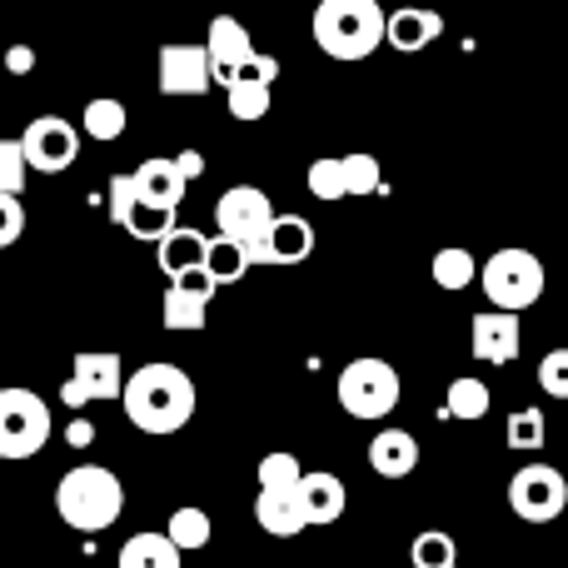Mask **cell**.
Segmentation results:
<instances>
[{
  "mask_svg": "<svg viewBox=\"0 0 568 568\" xmlns=\"http://www.w3.org/2000/svg\"><path fill=\"white\" fill-rule=\"evenodd\" d=\"M255 519H260V529L275 534V539H294V534L310 529V524H304V514H300V504H294V494H265V489H260Z\"/></svg>",
  "mask_w": 568,
  "mask_h": 568,
  "instance_id": "22",
  "label": "cell"
},
{
  "mask_svg": "<svg viewBox=\"0 0 568 568\" xmlns=\"http://www.w3.org/2000/svg\"><path fill=\"white\" fill-rule=\"evenodd\" d=\"M409 559H414V568H449V564H459V554H454L449 534L429 529V534H419V539H414Z\"/></svg>",
  "mask_w": 568,
  "mask_h": 568,
  "instance_id": "33",
  "label": "cell"
},
{
  "mask_svg": "<svg viewBox=\"0 0 568 568\" xmlns=\"http://www.w3.org/2000/svg\"><path fill=\"white\" fill-rule=\"evenodd\" d=\"M439 36H444L439 10H419V6H409V10H394V16L384 20V40H389V45L399 50V55L429 50Z\"/></svg>",
  "mask_w": 568,
  "mask_h": 568,
  "instance_id": "20",
  "label": "cell"
},
{
  "mask_svg": "<svg viewBox=\"0 0 568 568\" xmlns=\"http://www.w3.org/2000/svg\"><path fill=\"white\" fill-rule=\"evenodd\" d=\"M275 75H280V60L275 55H260V50H255V60H250V65L225 85L230 115L245 120V125L265 120L270 115V85H275Z\"/></svg>",
  "mask_w": 568,
  "mask_h": 568,
  "instance_id": "14",
  "label": "cell"
},
{
  "mask_svg": "<svg viewBox=\"0 0 568 568\" xmlns=\"http://www.w3.org/2000/svg\"><path fill=\"white\" fill-rule=\"evenodd\" d=\"M334 394H339L349 419H389L394 404H399V369L389 359H349L339 369Z\"/></svg>",
  "mask_w": 568,
  "mask_h": 568,
  "instance_id": "5",
  "label": "cell"
},
{
  "mask_svg": "<svg viewBox=\"0 0 568 568\" xmlns=\"http://www.w3.org/2000/svg\"><path fill=\"white\" fill-rule=\"evenodd\" d=\"M544 439H549V424H544V414H539V409H519V414H509V449H519V454H539V449H544Z\"/></svg>",
  "mask_w": 568,
  "mask_h": 568,
  "instance_id": "32",
  "label": "cell"
},
{
  "mask_svg": "<svg viewBox=\"0 0 568 568\" xmlns=\"http://www.w3.org/2000/svg\"><path fill=\"white\" fill-rule=\"evenodd\" d=\"M155 85H160V95H205L215 85L205 45H160Z\"/></svg>",
  "mask_w": 568,
  "mask_h": 568,
  "instance_id": "13",
  "label": "cell"
},
{
  "mask_svg": "<svg viewBox=\"0 0 568 568\" xmlns=\"http://www.w3.org/2000/svg\"><path fill=\"white\" fill-rule=\"evenodd\" d=\"M125 389V364L120 354H75V374L60 384V399L70 409H85L95 399H120Z\"/></svg>",
  "mask_w": 568,
  "mask_h": 568,
  "instance_id": "10",
  "label": "cell"
},
{
  "mask_svg": "<svg viewBox=\"0 0 568 568\" xmlns=\"http://www.w3.org/2000/svg\"><path fill=\"white\" fill-rule=\"evenodd\" d=\"M170 284H180V290L200 294V300H215V290H220V284L205 275V265H200V270H190V275H180V280H170Z\"/></svg>",
  "mask_w": 568,
  "mask_h": 568,
  "instance_id": "38",
  "label": "cell"
},
{
  "mask_svg": "<svg viewBox=\"0 0 568 568\" xmlns=\"http://www.w3.org/2000/svg\"><path fill=\"white\" fill-rule=\"evenodd\" d=\"M539 384L554 399H568V349H549L539 359Z\"/></svg>",
  "mask_w": 568,
  "mask_h": 568,
  "instance_id": "36",
  "label": "cell"
},
{
  "mask_svg": "<svg viewBox=\"0 0 568 568\" xmlns=\"http://www.w3.org/2000/svg\"><path fill=\"white\" fill-rule=\"evenodd\" d=\"M65 439H70V449H90V439H95V424H90V419H70Z\"/></svg>",
  "mask_w": 568,
  "mask_h": 568,
  "instance_id": "40",
  "label": "cell"
},
{
  "mask_svg": "<svg viewBox=\"0 0 568 568\" xmlns=\"http://www.w3.org/2000/svg\"><path fill=\"white\" fill-rule=\"evenodd\" d=\"M429 275H434V284H439V290H454V294H459V290H469V284L479 280V265H474L469 250L449 245V250H439V255H434Z\"/></svg>",
  "mask_w": 568,
  "mask_h": 568,
  "instance_id": "29",
  "label": "cell"
},
{
  "mask_svg": "<svg viewBox=\"0 0 568 568\" xmlns=\"http://www.w3.org/2000/svg\"><path fill=\"white\" fill-rule=\"evenodd\" d=\"M479 284L489 294V310H509V314L534 310L544 300V260L519 245L494 250L479 270Z\"/></svg>",
  "mask_w": 568,
  "mask_h": 568,
  "instance_id": "4",
  "label": "cell"
},
{
  "mask_svg": "<svg viewBox=\"0 0 568 568\" xmlns=\"http://www.w3.org/2000/svg\"><path fill=\"white\" fill-rule=\"evenodd\" d=\"M519 344H524L519 314H509V310L474 314V324H469L474 359H484V364H514V359H519Z\"/></svg>",
  "mask_w": 568,
  "mask_h": 568,
  "instance_id": "16",
  "label": "cell"
},
{
  "mask_svg": "<svg viewBox=\"0 0 568 568\" xmlns=\"http://www.w3.org/2000/svg\"><path fill=\"white\" fill-rule=\"evenodd\" d=\"M270 220H275V205H270L265 190L255 185H235L220 195L215 205V225L225 240H240V245H255V240H265Z\"/></svg>",
  "mask_w": 568,
  "mask_h": 568,
  "instance_id": "9",
  "label": "cell"
},
{
  "mask_svg": "<svg viewBox=\"0 0 568 568\" xmlns=\"http://www.w3.org/2000/svg\"><path fill=\"white\" fill-rule=\"evenodd\" d=\"M489 404H494L489 384L474 379V374H459V379L449 384V399H444V414H449V419L474 424V419H484V414H489Z\"/></svg>",
  "mask_w": 568,
  "mask_h": 568,
  "instance_id": "25",
  "label": "cell"
},
{
  "mask_svg": "<svg viewBox=\"0 0 568 568\" xmlns=\"http://www.w3.org/2000/svg\"><path fill=\"white\" fill-rule=\"evenodd\" d=\"M115 568H180V549L165 534H135V539L120 544Z\"/></svg>",
  "mask_w": 568,
  "mask_h": 568,
  "instance_id": "23",
  "label": "cell"
},
{
  "mask_svg": "<svg viewBox=\"0 0 568 568\" xmlns=\"http://www.w3.org/2000/svg\"><path fill=\"white\" fill-rule=\"evenodd\" d=\"M125 105H120L115 95H95L85 105V115H80V130H85L90 140H100V145H110V140H120L125 135Z\"/></svg>",
  "mask_w": 568,
  "mask_h": 568,
  "instance_id": "26",
  "label": "cell"
},
{
  "mask_svg": "<svg viewBox=\"0 0 568 568\" xmlns=\"http://www.w3.org/2000/svg\"><path fill=\"white\" fill-rule=\"evenodd\" d=\"M20 235H26V205L20 195H0V250H10Z\"/></svg>",
  "mask_w": 568,
  "mask_h": 568,
  "instance_id": "37",
  "label": "cell"
},
{
  "mask_svg": "<svg viewBox=\"0 0 568 568\" xmlns=\"http://www.w3.org/2000/svg\"><path fill=\"white\" fill-rule=\"evenodd\" d=\"M568 504V479L554 464H524L509 479V509L519 514L524 524H549L559 519Z\"/></svg>",
  "mask_w": 568,
  "mask_h": 568,
  "instance_id": "7",
  "label": "cell"
},
{
  "mask_svg": "<svg viewBox=\"0 0 568 568\" xmlns=\"http://www.w3.org/2000/svg\"><path fill=\"white\" fill-rule=\"evenodd\" d=\"M205 250H210V235H200V230H190V225H175L155 245V260L170 280H180V275H190V270L205 265Z\"/></svg>",
  "mask_w": 568,
  "mask_h": 568,
  "instance_id": "21",
  "label": "cell"
},
{
  "mask_svg": "<svg viewBox=\"0 0 568 568\" xmlns=\"http://www.w3.org/2000/svg\"><path fill=\"white\" fill-rule=\"evenodd\" d=\"M205 310H210V300L170 284L165 304H160V320H165V329H175V334H195V329H205Z\"/></svg>",
  "mask_w": 568,
  "mask_h": 568,
  "instance_id": "24",
  "label": "cell"
},
{
  "mask_svg": "<svg viewBox=\"0 0 568 568\" xmlns=\"http://www.w3.org/2000/svg\"><path fill=\"white\" fill-rule=\"evenodd\" d=\"M300 479H304V469L294 454H265V459H260V489L265 494H294Z\"/></svg>",
  "mask_w": 568,
  "mask_h": 568,
  "instance_id": "31",
  "label": "cell"
},
{
  "mask_svg": "<svg viewBox=\"0 0 568 568\" xmlns=\"http://www.w3.org/2000/svg\"><path fill=\"white\" fill-rule=\"evenodd\" d=\"M175 165H180V175H185V180H200V175H205V155H200V150H180Z\"/></svg>",
  "mask_w": 568,
  "mask_h": 568,
  "instance_id": "39",
  "label": "cell"
},
{
  "mask_svg": "<svg viewBox=\"0 0 568 568\" xmlns=\"http://www.w3.org/2000/svg\"><path fill=\"white\" fill-rule=\"evenodd\" d=\"M130 180H135V190H140L145 205L170 210V215L180 210V200H185V190H190V180L180 175V165L175 160H165V155H155V160H145L140 170H130Z\"/></svg>",
  "mask_w": 568,
  "mask_h": 568,
  "instance_id": "17",
  "label": "cell"
},
{
  "mask_svg": "<svg viewBox=\"0 0 568 568\" xmlns=\"http://www.w3.org/2000/svg\"><path fill=\"white\" fill-rule=\"evenodd\" d=\"M210 534H215V524H210V514H205V509H195V504H185V509H175V514H170V524H165V539L175 544L180 554H195V549H205V544H210Z\"/></svg>",
  "mask_w": 568,
  "mask_h": 568,
  "instance_id": "27",
  "label": "cell"
},
{
  "mask_svg": "<svg viewBox=\"0 0 568 568\" xmlns=\"http://www.w3.org/2000/svg\"><path fill=\"white\" fill-rule=\"evenodd\" d=\"M55 514L75 534H105L125 514V484L105 464H75L55 484Z\"/></svg>",
  "mask_w": 568,
  "mask_h": 568,
  "instance_id": "2",
  "label": "cell"
},
{
  "mask_svg": "<svg viewBox=\"0 0 568 568\" xmlns=\"http://www.w3.org/2000/svg\"><path fill=\"white\" fill-rule=\"evenodd\" d=\"M294 504H300L304 524H334L344 519V504H349V494H344V484L334 479L329 469H314L300 479V489H294Z\"/></svg>",
  "mask_w": 568,
  "mask_h": 568,
  "instance_id": "18",
  "label": "cell"
},
{
  "mask_svg": "<svg viewBox=\"0 0 568 568\" xmlns=\"http://www.w3.org/2000/svg\"><path fill=\"white\" fill-rule=\"evenodd\" d=\"M344 185H349V195H374V190L384 185V170L374 155H344Z\"/></svg>",
  "mask_w": 568,
  "mask_h": 568,
  "instance_id": "34",
  "label": "cell"
},
{
  "mask_svg": "<svg viewBox=\"0 0 568 568\" xmlns=\"http://www.w3.org/2000/svg\"><path fill=\"white\" fill-rule=\"evenodd\" d=\"M369 469L379 479H409L419 469V439L409 429H379L369 439Z\"/></svg>",
  "mask_w": 568,
  "mask_h": 568,
  "instance_id": "19",
  "label": "cell"
},
{
  "mask_svg": "<svg viewBox=\"0 0 568 568\" xmlns=\"http://www.w3.org/2000/svg\"><path fill=\"white\" fill-rule=\"evenodd\" d=\"M304 185H310V195L324 200V205H334V200H349V185H344V155L314 160L310 175H304Z\"/></svg>",
  "mask_w": 568,
  "mask_h": 568,
  "instance_id": "30",
  "label": "cell"
},
{
  "mask_svg": "<svg viewBox=\"0 0 568 568\" xmlns=\"http://www.w3.org/2000/svg\"><path fill=\"white\" fill-rule=\"evenodd\" d=\"M120 404H125V419L140 434H180L195 419V379L165 359L140 364L135 374H125Z\"/></svg>",
  "mask_w": 568,
  "mask_h": 568,
  "instance_id": "1",
  "label": "cell"
},
{
  "mask_svg": "<svg viewBox=\"0 0 568 568\" xmlns=\"http://www.w3.org/2000/svg\"><path fill=\"white\" fill-rule=\"evenodd\" d=\"M110 220H115V225L125 230V235L150 240V245H160V240H165L170 230H175V215H170V210L145 205L130 175H115V180H110Z\"/></svg>",
  "mask_w": 568,
  "mask_h": 568,
  "instance_id": "11",
  "label": "cell"
},
{
  "mask_svg": "<svg viewBox=\"0 0 568 568\" xmlns=\"http://www.w3.org/2000/svg\"><path fill=\"white\" fill-rule=\"evenodd\" d=\"M449 568H459V564H449Z\"/></svg>",
  "mask_w": 568,
  "mask_h": 568,
  "instance_id": "42",
  "label": "cell"
},
{
  "mask_svg": "<svg viewBox=\"0 0 568 568\" xmlns=\"http://www.w3.org/2000/svg\"><path fill=\"white\" fill-rule=\"evenodd\" d=\"M6 65H10V70H16V75H26V70H30V65H36V50H26V45H10Z\"/></svg>",
  "mask_w": 568,
  "mask_h": 568,
  "instance_id": "41",
  "label": "cell"
},
{
  "mask_svg": "<svg viewBox=\"0 0 568 568\" xmlns=\"http://www.w3.org/2000/svg\"><path fill=\"white\" fill-rule=\"evenodd\" d=\"M26 150H20V140H0V195H20L26 190Z\"/></svg>",
  "mask_w": 568,
  "mask_h": 568,
  "instance_id": "35",
  "label": "cell"
},
{
  "mask_svg": "<svg viewBox=\"0 0 568 568\" xmlns=\"http://www.w3.org/2000/svg\"><path fill=\"white\" fill-rule=\"evenodd\" d=\"M379 0H320L314 6V45L329 60H364L384 45Z\"/></svg>",
  "mask_w": 568,
  "mask_h": 568,
  "instance_id": "3",
  "label": "cell"
},
{
  "mask_svg": "<svg viewBox=\"0 0 568 568\" xmlns=\"http://www.w3.org/2000/svg\"><path fill=\"white\" fill-rule=\"evenodd\" d=\"M205 275L215 280V284H240V280L250 275L245 245H240V240L215 235V240H210V250H205Z\"/></svg>",
  "mask_w": 568,
  "mask_h": 568,
  "instance_id": "28",
  "label": "cell"
},
{
  "mask_svg": "<svg viewBox=\"0 0 568 568\" xmlns=\"http://www.w3.org/2000/svg\"><path fill=\"white\" fill-rule=\"evenodd\" d=\"M205 55H210L215 85H230V80L255 60V40H250V30L240 26L235 16H215L210 20V36H205Z\"/></svg>",
  "mask_w": 568,
  "mask_h": 568,
  "instance_id": "15",
  "label": "cell"
},
{
  "mask_svg": "<svg viewBox=\"0 0 568 568\" xmlns=\"http://www.w3.org/2000/svg\"><path fill=\"white\" fill-rule=\"evenodd\" d=\"M50 409L36 389H0V459H36L50 444Z\"/></svg>",
  "mask_w": 568,
  "mask_h": 568,
  "instance_id": "6",
  "label": "cell"
},
{
  "mask_svg": "<svg viewBox=\"0 0 568 568\" xmlns=\"http://www.w3.org/2000/svg\"><path fill=\"white\" fill-rule=\"evenodd\" d=\"M250 265H304L314 255V225L304 215H275L265 240L245 245Z\"/></svg>",
  "mask_w": 568,
  "mask_h": 568,
  "instance_id": "12",
  "label": "cell"
},
{
  "mask_svg": "<svg viewBox=\"0 0 568 568\" xmlns=\"http://www.w3.org/2000/svg\"><path fill=\"white\" fill-rule=\"evenodd\" d=\"M20 150H26V165L36 175H60L80 155V130L60 115H36L26 125V135H20Z\"/></svg>",
  "mask_w": 568,
  "mask_h": 568,
  "instance_id": "8",
  "label": "cell"
}]
</instances>
